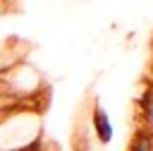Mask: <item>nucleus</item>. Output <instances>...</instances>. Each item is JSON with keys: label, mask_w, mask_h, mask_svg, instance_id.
<instances>
[{"label": "nucleus", "mask_w": 153, "mask_h": 151, "mask_svg": "<svg viewBox=\"0 0 153 151\" xmlns=\"http://www.w3.org/2000/svg\"><path fill=\"white\" fill-rule=\"evenodd\" d=\"M91 122H93V129H96V139L100 141V144H108L110 139H112V122H110V117H108V113L103 110V105H93V113H91Z\"/></svg>", "instance_id": "nucleus-1"}, {"label": "nucleus", "mask_w": 153, "mask_h": 151, "mask_svg": "<svg viewBox=\"0 0 153 151\" xmlns=\"http://www.w3.org/2000/svg\"><path fill=\"white\" fill-rule=\"evenodd\" d=\"M129 151H153V132L139 125L129 139Z\"/></svg>", "instance_id": "nucleus-2"}]
</instances>
